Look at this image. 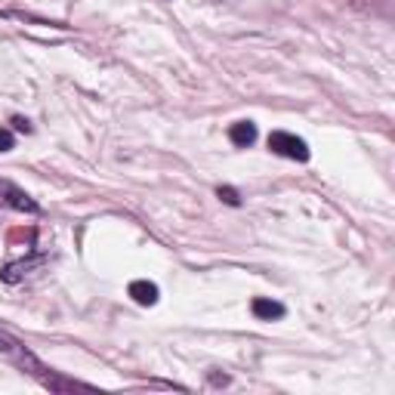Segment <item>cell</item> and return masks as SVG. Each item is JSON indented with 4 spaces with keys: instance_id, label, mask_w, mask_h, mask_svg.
<instances>
[{
    "instance_id": "obj_1",
    "label": "cell",
    "mask_w": 395,
    "mask_h": 395,
    "mask_svg": "<svg viewBox=\"0 0 395 395\" xmlns=\"http://www.w3.org/2000/svg\"><path fill=\"white\" fill-rule=\"evenodd\" d=\"M269 148L275 154H281V158H290V160H309V145L300 139V136L294 133H284V130H275V133H269Z\"/></svg>"
},
{
    "instance_id": "obj_2",
    "label": "cell",
    "mask_w": 395,
    "mask_h": 395,
    "mask_svg": "<svg viewBox=\"0 0 395 395\" xmlns=\"http://www.w3.org/2000/svg\"><path fill=\"white\" fill-rule=\"evenodd\" d=\"M250 312L256 315L259 321H275V318H284V306L275 300H265V296H256L250 302Z\"/></svg>"
},
{
    "instance_id": "obj_3",
    "label": "cell",
    "mask_w": 395,
    "mask_h": 395,
    "mask_svg": "<svg viewBox=\"0 0 395 395\" xmlns=\"http://www.w3.org/2000/svg\"><path fill=\"white\" fill-rule=\"evenodd\" d=\"M228 139H232L238 148L253 145V139H256V123H250V121H238V123H232V130H228Z\"/></svg>"
},
{
    "instance_id": "obj_4",
    "label": "cell",
    "mask_w": 395,
    "mask_h": 395,
    "mask_svg": "<svg viewBox=\"0 0 395 395\" xmlns=\"http://www.w3.org/2000/svg\"><path fill=\"white\" fill-rule=\"evenodd\" d=\"M130 296H133L139 306H154V302H158V284H152V281H133V284H130Z\"/></svg>"
},
{
    "instance_id": "obj_5",
    "label": "cell",
    "mask_w": 395,
    "mask_h": 395,
    "mask_svg": "<svg viewBox=\"0 0 395 395\" xmlns=\"http://www.w3.org/2000/svg\"><path fill=\"white\" fill-rule=\"evenodd\" d=\"M3 191H6V204L10 207H16V210H28V213H37V204L31 201L25 191H19V189H12V185H3Z\"/></svg>"
},
{
    "instance_id": "obj_6",
    "label": "cell",
    "mask_w": 395,
    "mask_h": 395,
    "mask_svg": "<svg viewBox=\"0 0 395 395\" xmlns=\"http://www.w3.org/2000/svg\"><path fill=\"white\" fill-rule=\"evenodd\" d=\"M216 195H219V201L228 204V207H238V204H241V195L232 189V185H219V189H216Z\"/></svg>"
},
{
    "instance_id": "obj_7",
    "label": "cell",
    "mask_w": 395,
    "mask_h": 395,
    "mask_svg": "<svg viewBox=\"0 0 395 395\" xmlns=\"http://www.w3.org/2000/svg\"><path fill=\"white\" fill-rule=\"evenodd\" d=\"M12 145H16V139H12V133L6 127H0V152H12Z\"/></svg>"
},
{
    "instance_id": "obj_8",
    "label": "cell",
    "mask_w": 395,
    "mask_h": 395,
    "mask_svg": "<svg viewBox=\"0 0 395 395\" xmlns=\"http://www.w3.org/2000/svg\"><path fill=\"white\" fill-rule=\"evenodd\" d=\"M12 123H16V130H22V133H31V123L25 121V117H12Z\"/></svg>"
}]
</instances>
